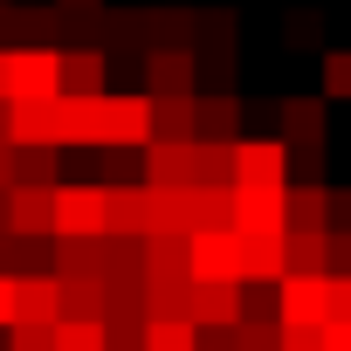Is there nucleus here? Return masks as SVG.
I'll return each mask as SVG.
<instances>
[{
	"mask_svg": "<svg viewBox=\"0 0 351 351\" xmlns=\"http://www.w3.org/2000/svg\"><path fill=\"white\" fill-rule=\"evenodd\" d=\"M324 282H330V317L351 324V276H324Z\"/></svg>",
	"mask_w": 351,
	"mask_h": 351,
	"instance_id": "17",
	"label": "nucleus"
},
{
	"mask_svg": "<svg viewBox=\"0 0 351 351\" xmlns=\"http://www.w3.org/2000/svg\"><path fill=\"white\" fill-rule=\"evenodd\" d=\"M324 276H351V228L324 234Z\"/></svg>",
	"mask_w": 351,
	"mask_h": 351,
	"instance_id": "14",
	"label": "nucleus"
},
{
	"mask_svg": "<svg viewBox=\"0 0 351 351\" xmlns=\"http://www.w3.org/2000/svg\"><path fill=\"white\" fill-rule=\"evenodd\" d=\"M152 124H158V131H172V138H186V124H193V104H186V97H165V104L152 110Z\"/></svg>",
	"mask_w": 351,
	"mask_h": 351,
	"instance_id": "13",
	"label": "nucleus"
},
{
	"mask_svg": "<svg viewBox=\"0 0 351 351\" xmlns=\"http://www.w3.org/2000/svg\"><path fill=\"white\" fill-rule=\"evenodd\" d=\"M152 90L158 97H186L193 90V56L186 49H158L152 56Z\"/></svg>",
	"mask_w": 351,
	"mask_h": 351,
	"instance_id": "6",
	"label": "nucleus"
},
{
	"mask_svg": "<svg viewBox=\"0 0 351 351\" xmlns=\"http://www.w3.org/2000/svg\"><path fill=\"white\" fill-rule=\"evenodd\" d=\"M324 97H344L351 104V49H330L324 56Z\"/></svg>",
	"mask_w": 351,
	"mask_h": 351,
	"instance_id": "12",
	"label": "nucleus"
},
{
	"mask_svg": "<svg viewBox=\"0 0 351 351\" xmlns=\"http://www.w3.org/2000/svg\"><path fill=\"white\" fill-rule=\"evenodd\" d=\"M282 351H324V324H282Z\"/></svg>",
	"mask_w": 351,
	"mask_h": 351,
	"instance_id": "15",
	"label": "nucleus"
},
{
	"mask_svg": "<svg viewBox=\"0 0 351 351\" xmlns=\"http://www.w3.org/2000/svg\"><path fill=\"white\" fill-rule=\"evenodd\" d=\"M152 172H158V186H180L186 172H193V152L186 145H158L152 152Z\"/></svg>",
	"mask_w": 351,
	"mask_h": 351,
	"instance_id": "11",
	"label": "nucleus"
},
{
	"mask_svg": "<svg viewBox=\"0 0 351 351\" xmlns=\"http://www.w3.org/2000/svg\"><path fill=\"white\" fill-rule=\"evenodd\" d=\"M289 145H234V186H282Z\"/></svg>",
	"mask_w": 351,
	"mask_h": 351,
	"instance_id": "3",
	"label": "nucleus"
},
{
	"mask_svg": "<svg viewBox=\"0 0 351 351\" xmlns=\"http://www.w3.org/2000/svg\"><path fill=\"white\" fill-rule=\"evenodd\" d=\"M289 42H296V49L317 42V14H289Z\"/></svg>",
	"mask_w": 351,
	"mask_h": 351,
	"instance_id": "19",
	"label": "nucleus"
},
{
	"mask_svg": "<svg viewBox=\"0 0 351 351\" xmlns=\"http://www.w3.org/2000/svg\"><path fill=\"white\" fill-rule=\"evenodd\" d=\"M193 117H200V124H207L214 138H228V131H234V104H228V97H221V104H200Z\"/></svg>",
	"mask_w": 351,
	"mask_h": 351,
	"instance_id": "16",
	"label": "nucleus"
},
{
	"mask_svg": "<svg viewBox=\"0 0 351 351\" xmlns=\"http://www.w3.org/2000/svg\"><path fill=\"white\" fill-rule=\"evenodd\" d=\"M282 228H324V193L317 186H282Z\"/></svg>",
	"mask_w": 351,
	"mask_h": 351,
	"instance_id": "9",
	"label": "nucleus"
},
{
	"mask_svg": "<svg viewBox=\"0 0 351 351\" xmlns=\"http://www.w3.org/2000/svg\"><path fill=\"white\" fill-rule=\"evenodd\" d=\"M234 234H282V186H234Z\"/></svg>",
	"mask_w": 351,
	"mask_h": 351,
	"instance_id": "1",
	"label": "nucleus"
},
{
	"mask_svg": "<svg viewBox=\"0 0 351 351\" xmlns=\"http://www.w3.org/2000/svg\"><path fill=\"white\" fill-rule=\"evenodd\" d=\"M56 221L62 228H104V193H62L56 200Z\"/></svg>",
	"mask_w": 351,
	"mask_h": 351,
	"instance_id": "10",
	"label": "nucleus"
},
{
	"mask_svg": "<svg viewBox=\"0 0 351 351\" xmlns=\"http://www.w3.org/2000/svg\"><path fill=\"white\" fill-rule=\"evenodd\" d=\"M330 317V282L324 276H282V324H324Z\"/></svg>",
	"mask_w": 351,
	"mask_h": 351,
	"instance_id": "2",
	"label": "nucleus"
},
{
	"mask_svg": "<svg viewBox=\"0 0 351 351\" xmlns=\"http://www.w3.org/2000/svg\"><path fill=\"white\" fill-rule=\"evenodd\" d=\"M324 214H337V221L351 228V193H330V200H324Z\"/></svg>",
	"mask_w": 351,
	"mask_h": 351,
	"instance_id": "20",
	"label": "nucleus"
},
{
	"mask_svg": "<svg viewBox=\"0 0 351 351\" xmlns=\"http://www.w3.org/2000/svg\"><path fill=\"white\" fill-rule=\"evenodd\" d=\"M324 351H351V324L344 317H324Z\"/></svg>",
	"mask_w": 351,
	"mask_h": 351,
	"instance_id": "18",
	"label": "nucleus"
},
{
	"mask_svg": "<svg viewBox=\"0 0 351 351\" xmlns=\"http://www.w3.org/2000/svg\"><path fill=\"white\" fill-rule=\"evenodd\" d=\"M282 131H289V145H324V104L317 97H289L282 104Z\"/></svg>",
	"mask_w": 351,
	"mask_h": 351,
	"instance_id": "7",
	"label": "nucleus"
},
{
	"mask_svg": "<svg viewBox=\"0 0 351 351\" xmlns=\"http://www.w3.org/2000/svg\"><path fill=\"white\" fill-rule=\"evenodd\" d=\"M97 76H104V56H56V90L97 97Z\"/></svg>",
	"mask_w": 351,
	"mask_h": 351,
	"instance_id": "8",
	"label": "nucleus"
},
{
	"mask_svg": "<svg viewBox=\"0 0 351 351\" xmlns=\"http://www.w3.org/2000/svg\"><path fill=\"white\" fill-rule=\"evenodd\" d=\"M62 8H97V0H62Z\"/></svg>",
	"mask_w": 351,
	"mask_h": 351,
	"instance_id": "21",
	"label": "nucleus"
},
{
	"mask_svg": "<svg viewBox=\"0 0 351 351\" xmlns=\"http://www.w3.org/2000/svg\"><path fill=\"white\" fill-rule=\"evenodd\" d=\"M8 97H56V56H8Z\"/></svg>",
	"mask_w": 351,
	"mask_h": 351,
	"instance_id": "5",
	"label": "nucleus"
},
{
	"mask_svg": "<svg viewBox=\"0 0 351 351\" xmlns=\"http://www.w3.org/2000/svg\"><path fill=\"white\" fill-rule=\"evenodd\" d=\"M193 269H200V282H234V276H241L234 234H228V228H207V234L193 241Z\"/></svg>",
	"mask_w": 351,
	"mask_h": 351,
	"instance_id": "4",
	"label": "nucleus"
}]
</instances>
